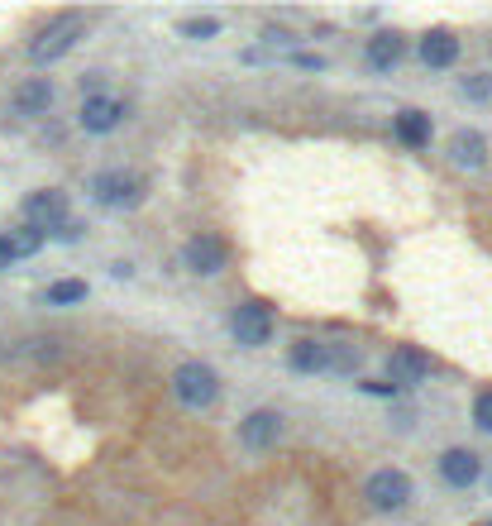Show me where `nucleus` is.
I'll use <instances>...</instances> for the list:
<instances>
[{
	"instance_id": "obj_1",
	"label": "nucleus",
	"mask_w": 492,
	"mask_h": 526,
	"mask_svg": "<svg viewBox=\"0 0 492 526\" xmlns=\"http://www.w3.org/2000/svg\"><path fill=\"white\" fill-rule=\"evenodd\" d=\"M91 197L110 206V211H134L144 201V177L139 173H125V168H110V173H96L91 177Z\"/></svg>"
},
{
	"instance_id": "obj_2",
	"label": "nucleus",
	"mask_w": 492,
	"mask_h": 526,
	"mask_svg": "<svg viewBox=\"0 0 492 526\" xmlns=\"http://www.w3.org/2000/svg\"><path fill=\"white\" fill-rule=\"evenodd\" d=\"M172 393L182 407H211L215 397H220V373L211 364H182V369L172 373Z\"/></svg>"
},
{
	"instance_id": "obj_3",
	"label": "nucleus",
	"mask_w": 492,
	"mask_h": 526,
	"mask_svg": "<svg viewBox=\"0 0 492 526\" xmlns=\"http://www.w3.org/2000/svg\"><path fill=\"white\" fill-rule=\"evenodd\" d=\"M77 39H82V20H77V15H63V20H53L48 29H39V39L29 44V63H39V67L58 63Z\"/></svg>"
},
{
	"instance_id": "obj_4",
	"label": "nucleus",
	"mask_w": 492,
	"mask_h": 526,
	"mask_svg": "<svg viewBox=\"0 0 492 526\" xmlns=\"http://www.w3.org/2000/svg\"><path fill=\"white\" fill-rule=\"evenodd\" d=\"M364 498L373 512H397V507L411 503V479L402 469H378V474H368Z\"/></svg>"
},
{
	"instance_id": "obj_5",
	"label": "nucleus",
	"mask_w": 492,
	"mask_h": 526,
	"mask_svg": "<svg viewBox=\"0 0 492 526\" xmlns=\"http://www.w3.org/2000/svg\"><path fill=\"white\" fill-rule=\"evenodd\" d=\"M230 330H235V340L244 345V350L268 345V340H273V307H263V302H244V307H235Z\"/></svg>"
},
{
	"instance_id": "obj_6",
	"label": "nucleus",
	"mask_w": 492,
	"mask_h": 526,
	"mask_svg": "<svg viewBox=\"0 0 492 526\" xmlns=\"http://www.w3.org/2000/svg\"><path fill=\"white\" fill-rule=\"evenodd\" d=\"M63 220H67L63 192H29V197H24V225H34V230H58Z\"/></svg>"
},
{
	"instance_id": "obj_7",
	"label": "nucleus",
	"mask_w": 492,
	"mask_h": 526,
	"mask_svg": "<svg viewBox=\"0 0 492 526\" xmlns=\"http://www.w3.org/2000/svg\"><path fill=\"white\" fill-rule=\"evenodd\" d=\"M182 259H187V268H192L196 278H211V273H220V268H225L230 249L215 240V235H192V240H187V249H182Z\"/></svg>"
},
{
	"instance_id": "obj_8",
	"label": "nucleus",
	"mask_w": 492,
	"mask_h": 526,
	"mask_svg": "<svg viewBox=\"0 0 492 526\" xmlns=\"http://www.w3.org/2000/svg\"><path fill=\"white\" fill-rule=\"evenodd\" d=\"M239 440L249 445V450H268V445H278L282 440V417L278 412H268V407H258L249 417L239 421Z\"/></svg>"
},
{
	"instance_id": "obj_9",
	"label": "nucleus",
	"mask_w": 492,
	"mask_h": 526,
	"mask_svg": "<svg viewBox=\"0 0 492 526\" xmlns=\"http://www.w3.org/2000/svg\"><path fill=\"white\" fill-rule=\"evenodd\" d=\"M125 120V101H115V96H86L82 101V130L86 134H106V130H115Z\"/></svg>"
},
{
	"instance_id": "obj_10",
	"label": "nucleus",
	"mask_w": 492,
	"mask_h": 526,
	"mask_svg": "<svg viewBox=\"0 0 492 526\" xmlns=\"http://www.w3.org/2000/svg\"><path fill=\"white\" fill-rule=\"evenodd\" d=\"M426 373H430V359L421 350H411V345L392 350V359H387V383H392V388H411V383H421Z\"/></svg>"
},
{
	"instance_id": "obj_11",
	"label": "nucleus",
	"mask_w": 492,
	"mask_h": 526,
	"mask_svg": "<svg viewBox=\"0 0 492 526\" xmlns=\"http://www.w3.org/2000/svg\"><path fill=\"white\" fill-rule=\"evenodd\" d=\"M10 106H15V115H43L53 106V82L48 77H24L15 96H10Z\"/></svg>"
},
{
	"instance_id": "obj_12",
	"label": "nucleus",
	"mask_w": 492,
	"mask_h": 526,
	"mask_svg": "<svg viewBox=\"0 0 492 526\" xmlns=\"http://www.w3.org/2000/svg\"><path fill=\"white\" fill-rule=\"evenodd\" d=\"M478 474H483V464L473 450H445L440 455V479L450 488H469V483H478Z\"/></svg>"
},
{
	"instance_id": "obj_13",
	"label": "nucleus",
	"mask_w": 492,
	"mask_h": 526,
	"mask_svg": "<svg viewBox=\"0 0 492 526\" xmlns=\"http://www.w3.org/2000/svg\"><path fill=\"white\" fill-rule=\"evenodd\" d=\"M421 63L435 67V72H450L459 63V39L445 34V29H430L426 39H421Z\"/></svg>"
},
{
	"instance_id": "obj_14",
	"label": "nucleus",
	"mask_w": 492,
	"mask_h": 526,
	"mask_svg": "<svg viewBox=\"0 0 492 526\" xmlns=\"http://www.w3.org/2000/svg\"><path fill=\"white\" fill-rule=\"evenodd\" d=\"M450 163H459V168H483V163H488V139L478 130L450 134Z\"/></svg>"
},
{
	"instance_id": "obj_15",
	"label": "nucleus",
	"mask_w": 492,
	"mask_h": 526,
	"mask_svg": "<svg viewBox=\"0 0 492 526\" xmlns=\"http://www.w3.org/2000/svg\"><path fill=\"white\" fill-rule=\"evenodd\" d=\"M402 53H407V39H402V34H392V29H383V34H373V39H368V63L378 67V72L397 67V63H402Z\"/></svg>"
},
{
	"instance_id": "obj_16",
	"label": "nucleus",
	"mask_w": 492,
	"mask_h": 526,
	"mask_svg": "<svg viewBox=\"0 0 492 526\" xmlns=\"http://www.w3.org/2000/svg\"><path fill=\"white\" fill-rule=\"evenodd\" d=\"M397 139L411 144V149H426L430 144V115L426 110H402V115H397Z\"/></svg>"
},
{
	"instance_id": "obj_17",
	"label": "nucleus",
	"mask_w": 492,
	"mask_h": 526,
	"mask_svg": "<svg viewBox=\"0 0 492 526\" xmlns=\"http://www.w3.org/2000/svg\"><path fill=\"white\" fill-rule=\"evenodd\" d=\"M287 364L297 373H321L325 369V345L321 340H297L292 350H287Z\"/></svg>"
},
{
	"instance_id": "obj_18",
	"label": "nucleus",
	"mask_w": 492,
	"mask_h": 526,
	"mask_svg": "<svg viewBox=\"0 0 492 526\" xmlns=\"http://www.w3.org/2000/svg\"><path fill=\"white\" fill-rule=\"evenodd\" d=\"M48 307H77V302H86V283L82 278H63V283H53L48 292Z\"/></svg>"
},
{
	"instance_id": "obj_19",
	"label": "nucleus",
	"mask_w": 492,
	"mask_h": 526,
	"mask_svg": "<svg viewBox=\"0 0 492 526\" xmlns=\"http://www.w3.org/2000/svg\"><path fill=\"white\" fill-rule=\"evenodd\" d=\"M325 369L330 373H354L359 369V350H354V345H335V350H325Z\"/></svg>"
},
{
	"instance_id": "obj_20",
	"label": "nucleus",
	"mask_w": 492,
	"mask_h": 526,
	"mask_svg": "<svg viewBox=\"0 0 492 526\" xmlns=\"http://www.w3.org/2000/svg\"><path fill=\"white\" fill-rule=\"evenodd\" d=\"M10 240V249H15V259L20 254H39L43 249V230H34V225H24V230H15V235H5Z\"/></svg>"
},
{
	"instance_id": "obj_21",
	"label": "nucleus",
	"mask_w": 492,
	"mask_h": 526,
	"mask_svg": "<svg viewBox=\"0 0 492 526\" xmlns=\"http://www.w3.org/2000/svg\"><path fill=\"white\" fill-rule=\"evenodd\" d=\"M215 34H220V20H211V15L182 20V39H215Z\"/></svg>"
},
{
	"instance_id": "obj_22",
	"label": "nucleus",
	"mask_w": 492,
	"mask_h": 526,
	"mask_svg": "<svg viewBox=\"0 0 492 526\" xmlns=\"http://www.w3.org/2000/svg\"><path fill=\"white\" fill-rule=\"evenodd\" d=\"M464 96H469V101H488V96H492V77L469 72V77H464Z\"/></svg>"
},
{
	"instance_id": "obj_23",
	"label": "nucleus",
	"mask_w": 492,
	"mask_h": 526,
	"mask_svg": "<svg viewBox=\"0 0 492 526\" xmlns=\"http://www.w3.org/2000/svg\"><path fill=\"white\" fill-rule=\"evenodd\" d=\"M473 421H478V431H492V393H478V402H473Z\"/></svg>"
},
{
	"instance_id": "obj_24",
	"label": "nucleus",
	"mask_w": 492,
	"mask_h": 526,
	"mask_svg": "<svg viewBox=\"0 0 492 526\" xmlns=\"http://www.w3.org/2000/svg\"><path fill=\"white\" fill-rule=\"evenodd\" d=\"M53 235H58V240H82V220H72V216H67L63 225L53 230Z\"/></svg>"
},
{
	"instance_id": "obj_25",
	"label": "nucleus",
	"mask_w": 492,
	"mask_h": 526,
	"mask_svg": "<svg viewBox=\"0 0 492 526\" xmlns=\"http://www.w3.org/2000/svg\"><path fill=\"white\" fill-rule=\"evenodd\" d=\"M10 263H15V249H10V240H5V235H0V273H5V268H10Z\"/></svg>"
},
{
	"instance_id": "obj_26",
	"label": "nucleus",
	"mask_w": 492,
	"mask_h": 526,
	"mask_svg": "<svg viewBox=\"0 0 492 526\" xmlns=\"http://www.w3.org/2000/svg\"><path fill=\"white\" fill-rule=\"evenodd\" d=\"M364 393H378V397H392V393H397V388H392V383H364Z\"/></svg>"
},
{
	"instance_id": "obj_27",
	"label": "nucleus",
	"mask_w": 492,
	"mask_h": 526,
	"mask_svg": "<svg viewBox=\"0 0 492 526\" xmlns=\"http://www.w3.org/2000/svg\"><path fill=\"white\" fill-rule=\"evenodd\" d=\"M488 526H492V522H488Z\"/></svg>"
}]
</instances>
